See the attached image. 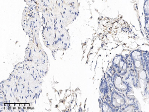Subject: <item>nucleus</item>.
I'll use <instances>...</instances> for the list:
<instances>
[{
	"label": "nucleus",
	"instance_id": "f257e3e1",
	"mask_svg": "<svg viewBox=\"0 0 149 112\" xmlns=\"http://www.w3.org/2000/svg\"><path fill=\"white\" fill-rule=\"evenodd\" d=\"M144 14L145 17H149V0H145L144 5Z\"/></svg>",
	"mask_w": 149,
	"mask_h": 112
},
{
	"label": "nucleus",
	"instance_id": "f03ea898",
	"mask_svg": "<svg viewBox=\"0 0 149 112\" xmlns=\"http://www.w3.org/2000/svg\"><path fill=\"white\" fill-rule=\"evenodd\" d=\"M145 28L146 32H147L149 35V17H145Z\"/></svg>",
	"mask_w": 149,
	"mask_h": 112
},
{
	"label": "nucleus",
	"instance_id": "7ed1b4c3",
	"mask_svg": "<svg viewBox=\"0 0 149 112\" xmlns=\"http://www.w3.org/2000/svg\"><path fill=\"white\" fill-rule=\"evenodd\" d=\"M121 82H122V79H121V78L120 77H117L116 79L115 80V84L119 85L121 83Z\"/></svg>",
	"mask_w": 149,
	"mask_h": 112
}]
</instances>
